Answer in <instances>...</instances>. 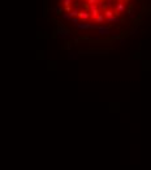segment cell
I'll return each instance as SVG.
<instances>
[{"mask_svg":"<svg viewBox=\"0 0 151 170\" xmlns=\"http://www.w3.org/2000/svg\"><path fill=\"white\" fill-rule=\"evenodd\" d=\"M76 28L80 29V30H86V29H98V25L89 24V22H80V24L76 25Z\"/></svg>","mask_w":151,"mask_h":170,"instance_id":"2","label":"cell"},{"mask_svg":"<svg viewBox=\"0 0 151 170\" xmlns=\"http://www.w3.org/2000/svg\"><path fill=\"white\" fill-rule=\"evenodd\" d=\"M104 20H105V16H104L103 13H100L99 16H98L94 21H95V22H99V24H102V22H104Z\"/></svg>","mask_w":151,"mask_h":170,"instance_id":"8","label":"cell"},{"mask_svg":"<svg viewBox=\"0 0 151 170\" xmlns=\"http://www.w3.org/2000/svg\"><path fill=\"white\" fill-rule=\"evenodd\" d=\"M77 58H78V55H77V54H74V52H69V54H68V59H69V60H74Z\"/></svg>","mask_w":151,"mask_h":170,"instance_id":"11","label":"cell"},{"mask_svg":"<svg viewBox=\"0 0 151 170\" xmlns=\"http://www.w3.org/2000/svg\"><path fill=\"white\" fill-rule=\"evenodd\" d=\"M128 2H130V0H125V3H128Z\"/></svg>","mask_w":151,"mask_h":170,"instance_id":"19","label":"cell"},{"mask_svg":"<svg viewBox=\"0 0 151 170\" xmlns=\"http://www.w3.org/2000/svg\"><path fill=\"white\" fill-rule=\"evenodd\" d=\"M103 14L105 16V18H109V17H112V16H115V12H112L111 9H107V11L103 12Z\"/></svg>","mask_w":151,"mask_h":170,"instance_id":"7","label":"cell"},{"mask_svg":"<svg viewBox=\"0 0 151 170\" xmlns=\"http://www.w3.org/2000/svg\"><path fill=\"white\" fill-rule=\"evenodd\" d=\"M128 16H129V18H130V20H134V18H135V13L130 11V12H129V14H128Z\"/></svg>","mask_w":151,"mask_h":170,"instance_id":"17","label":"cell"},{"mask_svg":"<svg viewBox=\"0 0 151 170\" xmlns=\"http://www.w3.org/2000/svg\"><path fill=\"white\" fill-rule=\"evenodd\" d=\"M98 33H99V35H102V37H108V35L112 34L111 29L105 25H98Z\"/></svg>","mask_w":151,"mask_h":170,"instance_id":"1","label":"cell"},{"mask_svg":"<svg viewBox=\"0 0 151 170\" xmlns=\"http://www.w3.org/2000/svg\"><path fill=\"white\" fill-rule=\"evenodd\" d=\"M78 13H80V11H78L77 8H74V9H73V11H72L69 14H70V16L74 18V17H78Z\"/></svg>","mask_w":151,"mask_h":170,"instance_id":"12","label":"cell"},{"mask_svg":"<svg viewBox=\"0 0 151 170\" xmlns=\"http://www.w3.org/2000/svg\"><path fill=\"white\" fill-rule=\"evenodd\" d=\"M113 4V0H105V7H107V9H109Z\"/></svg>","mask_w":151,"mask_h":170,"instance_id":"14","label":"cell"},{"mask_svg":"<svg viewBox=\"0 0 151 170\" xmlns=\"http://www.w3.org/2000/svg\"><path fill=\"white\" fill-rule=\"evenodd\" d=\"M59 35L63 37V38H69V37H70V32H69V30H66L65 28H61V26H60V28H59Z\"/></svg>","mask_w":151,"mask_h":170,"instance_id":"4","label":"cell"},{"mask_svg":"<svg viewBox=\"0 0 151 170\" xmlns=\"http://www.w3.org/2000/svg\"><path fill=\"white\" fill-rule=\"evenodd\" d=\"M52 11H54L55 13H57V14H60V13H63V7H60V5H56V7H55V8L52 9Z\"/></svg>","mask_w":151,"mask_h":170,"instance_id":"10","label":"cell"},{"mask_svg":"<svg viewBox=\"0 0 151 170\" xmlns=\"http://www.w3.org/2000/svg\"><path fill=\"white\" fill-rule=\"evenodd\" d=\"M89 11H90V14H91V17L95 20L98 16H99V8H98L96 5H89Z\"/></svg>","mask_w":151,"mask_h":170,"instance_id":"3","label":"cell"},{"mask_svg":"<svg viewBox=\"0 0 151 170\" xmlns=\"http://www.w3.org/2000/svg\"><path fill=\"white\" fill-rule=\"evenodd\" d=\"M63 20H66V21H72V20H73V17L70 16L69 13H64V14H63Z\"/></svg>","mask_w":151,"mask_h":170,"instance_id":"13","label":"cell"},{"mask_svg":"<svg viewBox=\"0 0 151 170\" xmlns=\"http://www.w3.org/2000/svg\"><path fill=\"white\" fill-rule=\"evenodd\" d=\"M115 12H119L120 14L125 12V4H124V2H120V3L116 4V9H115Z\"/></svg>","mask_w":151,"mask_h":170,"instance_id":"6","label":"cell"},{"mask_svg":"<svg viewBox=\"0 0 151 170\" xmlns=\"http://www.w3.org/2000/svg\"><path fill=\"white\" fill-rule=\"evenodd\" d=\"M125 41H126L125 38H121V39H120V43H125Z\"/></svg>","mask_w":151,"mask_h":170,"instance_id":"18","label":"cell"},{"mask_svg":"<svg viewBox=\"0 0 151 170\" xmlns=\"http://www.w3.org/2000/svg\"><path fill=\"white\" fill-rule=\"evenodd\" d=\"M91 16V14H90L87 11H81L80 13H78V18L80 20H82L84 22H86V20H89V17Z\"/></svg>","mask_w":151,"mask_h":170,"instance_id":"5","label":"cell"},{"mask_svg":"<svg viewBox=\"0 0 151 170\" xmlns=\"http://www.w3.org/2000/svg\"><path fill=\"white\" fill-rule=\"evenodd\" d=\"M105 20H107V22H120V20H119L117 16H112V17L105 18Z\"/></svg>","mask_w":151,"mask_h":170,"instance_id":"9","label":"cell"},{"mask_svg":"<svg viewBox=\"0 0 151 170\" xmlns=\"http://www.w3.org/2000/svg\"><path fill=\"white\" fill-rule=\"evenodd\" d=\"M72 4V0H63V5L64 7H69Z\"/></svg>","mask_w":151,"mask_h":170,"instance_id":"16","label":"cell"},{"mask_svg":"<svg viewBox=\"0 0 151 170\" xmlns=\"http://www.w3.org/2000/svg\"><path fill=\"white\" fill-rule=\"evenodd\" d=\"M99 3V0H87V4L89 5H96Z\"/></svg>","mask_w":151,"mask_h":170,"instance_id":"15","label":"cell"}]
</instances>
